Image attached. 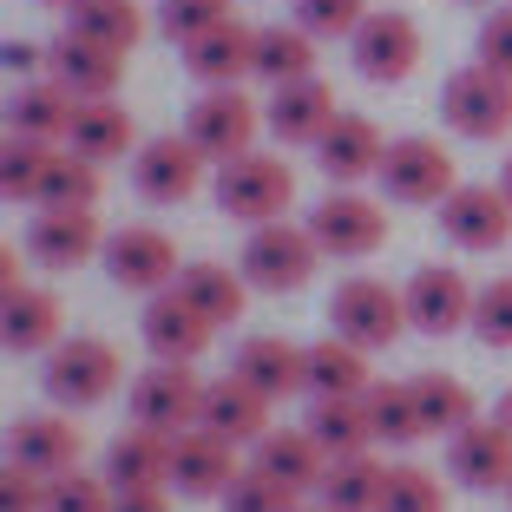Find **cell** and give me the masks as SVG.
I'll return each instance as SVG.
<instances>
[{
    "label": "cell",
    "instance_id": "cell-1",
    "mask_svg": "<svg viewBox=\"0 0 512 512\" xmlns=\"http://www.w3.org/2000/svg\"><path fill=\"white\" fill-rule=\"evenodd\" d=\"M316 263H322V243L309 237V224H289V217L256 224L250 237H243V256H237L243 283L263 289V296H296V289L316 276Z\"/></svg>",
    "mask_w": 512,
    "mask_h": 512
},
{
    "label": "cell",
    "instance_id": "cell-2",
    "mask_svg": "<svg viewBox=\"0 0 512 512\" xmlns=\"http://www.w3.org/2000/svg\"><path fill=\"white\" fill-rule=\"evenodd\" d=\"M119 348L106 342V335H66L53 355L40 362V388L53 407H99L119 394Z\"/></svg>",
    "mask_w": 512,
    "mask_h": 512
},
{
    "label": "cell",
    "instance_id": "cell-3",
    "mask_svg": "<svg viewBox=\"0 0 512 512\" xmlns=\"http://www.w3.org/2000/svg\"><path fill=\"white\" fill-rule=\"evenodd\" d=\"M289 204H296V171L276 151H243V158L217 165V211L230 224H276Z\"/></svg>",
    "mask_w": 512,
    "mask_h": 512
},
{
    "label": "cell",
    "instance_id": "cell-4",
    "mask_svg": "<svg viewBox=\"0 0 512 512\" xmlns=\"http://www.w3.org/2000/svg\"><path fill=\"white\" fill-rule=\"evenodd\" d=\"M329 335L368 348V355H375V348H394L407 335V296L388 289L381 276H348L329 296Z\"/></svg>",
    "mask_w": 512,
    "mask_h": 512
},
{
    "label": "cell",
    "instance_id": "cell-5",
    "mask_svg": "<svg viewBox=\"0 0 512 512\" xmlns=\"http://www.w3.org/2000/svg\"><path fill=\"white\" fill-rule=\"evenodd\" d=\"M256 132H263V106L243 86H204L191 99V112H184V138L211 165H230V158L256 151Z\"/></svg>",
    "mask_w": 512,
    "mask_h": 512
},
{
    "label": "cell",
    "instance_id": "cell-6",
    "mask_svg": "<svg viewBox=\"0 0 512 512\" xmlns=\"http://www.w3.org/2000/svg\"><path fill=\"white\" fill-rule=\"evenodd\" d=\"M375 184L388 191V204H447L453 191H460V171H453V151L440 145V138H388V158H381Z\"/></svg>",
    "mask_w": 512,
    "mask_h": 512
},
{
    "label": "cell",
    "instance_id": "cell-7",
    "mask_svg": "<svg viewBox=\"0 0 512 512\" xmlns=\"http://www.w3.org/2000/svg\"><path fill=\"white\" fill-rule=\"evenodd\" d=\"M204 388L211 381H197L191 362H151L145 375L125 388V407H132V427H151V434H191L204 421Z\"/></svg>",
    "mask_w": 512,
    "mask_h": 512
},
{
    "label": "cell",
    "instance_id": "cell-8",
    "mask_svg": "<svg viewBox=\"0 0 512 512\" xmlns=\"http://www.w3.org/2000/svg\"><path fill=\"white\" fill-rule=\"evenodd\" d=\"M440 119L460 138H506L512 132V79H499L493 66H460L440 86Z\"/></svg>",
    "mask_w": 512,
    "mask_h": 512
},
{
    "label": "cell",
    "instance_id": "cell-9",
    "mask_svg": "<svg viewBox=\"0 0 512 512\" xmlns=\"http://www.w3.org/2000/svg\"><path fill=\"white\" fill-rule=\"evenodd\" d=\"M348 60H355L362 79H375V86H401V79L421 66V27H414V14L375 7V14L355 27V40H348Z\"/></svg>",
    "mask_w": 512,
    "mask_h": 512
},
{
    "label": "cell",
    "instance_id": "cell-10",
    "mask_svg": "<svg viewBox=\"0 0 512 512\" xmlns=\"http://www.w3.org/2000/svg\"><path fill=\"white\" fill-rule=\"evenodd\" d=\"M106 276L119 289H132V296H158V289H171L178 283V243L165 237V230H151V224H125V230H112L106 237Z\"/></svg>",
    "mask_w": 512,
    "mask_h": 512
},
{
    "label": "cell",
    "instance_id": "cell-11",
    "mask_svg": "<svg viewBox=\"0 0 512 512\" xmlns=\"http://www.w3.org/2000/svg\"><path fill=\"white\" fill-rule=\"evenodd\" d=\"M309 237L322 243V256L355 263V256H375L381 243H388V211L362 191H329L316 211H309Z\"/></svg>",
    "mask_w": 512,
    "mask_h": 512
},
{
    "label": "cell",
    "instance_id": "cell-12",
    "mask_svg": "<svg viewBox=\"0 0 512 512\" xmlns=\"http://www.w3.org/2000/svg\"><path fill=\"white\" fill-rule=\"evenodd\" d=\"M407 329L414 335H453V329H473V296L480 289L467 276L453 270V263H421V270L407 276Z\"/></svg>",
    "mask_w": 512,
    "mask_h": 512
},
{
    "label": "cell",
    "instance_id": "cell-13",
    "mask_svg": "<svg viewBox=\"0 0 512 512\" xmlns=\"http://www.w3.org/2000/svg\"><path fill=\"white\" fill-rule=\"evenodd\" d=\"M204 165H211V158L184 132L145 138V145L132 151V191L145 197V204H184V197H197V184H204Z\"/></svg>",
    "mask_w": 512,
    "mask_h": 512
},
{
    "label": "cell",
    "instance_id": "cell-14",
    "mask_svg": "<svg viewBox=\"0 0 512 512\" xmlns=\"http://www.w3.org/2000/svg\"><path fill=\"white\" fill-rule=\"evenodd\" d=\"M447 473L453 486H467V493H506L512 486V427L499 421H473L447 440Z\"/></svg>",
    "mask_w": 512,
    "mask_h": 512
},
{
    "label": "cell",
    "instance_id": "cell-15",
    "mask_svg": "<svg viewBox=\"0 0 512 512\" xmlns=\"http://www.w3.org/2000/svg\"><path fill=\"white\" fill-rule=\"evenodd\" d=\"M381 158H388V138H381V125L362 119V112H342V119L316 138V165L335 191H355L362 178H375Z\"/></svg>",
    "mask_w": 512,
    "mask_h": 512
},
{
    "label": "cell",
    "instance_id": "cell-16",
    "mask_svg": "<svg viewBox=\"0 0 512 512\" xmlns=\"http://www.w3.org/2000/svg\"><path fill=\"white\" fill-rule=\"evenodd\" d=\"M440 230H447L453 250H499L512 243V204L499 184H460V191L440 204Z\"/></svg>",
    "mask_w": 512,
    "mask_h": 512
},
{
    "label": "cell",
    "instance_id": "cell-17",
    "mask_svg": "<svg viewBox=\"0 0 512 512\" xmlns=\"http://www.w3.org/2000/svg\"><path fill=\"white\" fill-rule=\"evenodd\" d=\"M138 335H145L151 362H197L204 348H211V322L197 316L191 302L178 296V283L158 289V296H145V316H138Z\"/></svg>",
    "mask_w": 512,
    "mask_h": 512
},
{
    "label": "cell",
    "instance_id": "cell-18",
    "mask_svg": "<svg viewBox=\"0 0 512 512\" xmlns=\"http://www.w3.org/2000/svg\"><path fill=\"white\" fill-rule=\"evenodd\" d=\"M106 237L112 230H99L92 211H33L27 256L40 263V270H79V263H92V256H106Z\"/></svg>",
    "mask_w": 512,
    "mask_h": 512
},
{
    "label": "cell",
    "instance_id": "cell-19",
    "mask_svg": "<svg viewBox=\"0 0 512 512\" xmlns=\"http://www.w3.org/2000/svg\"><path fill=\"white\" fill-rule=\"evenodd\" d=\"M335 119H342V106H335L329 79H289V86H270V106H263V125H270L283 145H309V151H316V138L329 132Z\"/></svg>",
    "mask_w": 512,
    "mask_h": 512
},
{
    "label": "cell",
    "instance_id": "cell-20",
    "mask_svg": "<svg viewBox=\"0 0 512 512\" xmlns=\"http://www.w3.org/2000/svg\"><path fill=\"white\" fill-rule=\"evenodd\" d=\"M237 473H243L237 467V447L217 440L211 427H191V434L171 440V486H178L184 499H224Z\"/></svg>",
    "mask_w": 512,
    "mask_h": 512
},
{
    "label": "cell",
    "instance_id": "cell-21",
    "mask_svg": "<svg viewBox=\"0 0 512 512\" xmlns=\"http://www.w3.org/2000/svg\"><path fill=\"white\" fill-rule=\"evenodd\" d=\"M46 79H60L79 106H86V99H112L119 79H125V53L92 46V40H79V33H60V40L46 46Z\"/></svg>",
    "mask_w": 512,
    "mask_h": 512
},
{
    "label": "cell",
    "instance_id": "cell-22",
    "mask_svg": "<svg viewBox=\"0 0 512 512\" xmlns=\"http://www.w3.org/2000/svg\"><path fill=\"white\" fill-rule=\"evenodd\" d=\"M250 467L263 473V480H276V486H289V493H316L322 486V473H329V453L316 447V434L309 427H270V434L250 447Z\"/></svg>",
    "mask_w": 512,
    "mask_h": 512
},
{
    "label": "cell",
    "instance_id": "cell-23",
    "mask_svg": "<svg viewBox=\"0 0 512 512\" xmlns=\"http://www.w3.org/2000/svg\"><path fill=\"white\" fill-rule=\"evenodd\" d=\"M230 375H243L256 394H270V401H289V394H309V348L283 342V335H250L230 355Z\"/></svg>",
    "mask_w": 512,
    "mask_h": 512
},
{
    "label": "cell",
    "instance_id": "cell-24",
    "mask_svg": "<svg viewBox=\"0 0 512 512\" xmlns=\"http://www.w3.org/2000/svg\"><path fill=\"white\" fill-rule=\"evenodd\" d=\"M79 427L66 421V414H20L14 427H7V460H20V467H33V473H73L79 467Z\"/></svg>",
    "mask_w": 512,
    "mask_h": 512
},
{
    "label": "cell",
    "instance_id": "cell-25",
    "mask_svg": "<svg viewBox=\"0 0 512 512\" xmlns=\"http://www.w3.org/2000/svg\"><path fill=\"white\" fill-rule=\"evenodd\" d=\"M217 440H230V447H256V440L270 434V394H256L243 375H224L204 388V421Z\"/></svg>",
    "mask_w": 512,
    "mask_h": 512
},
{
    "label": "cell",
    "instance_id": "cell-26",
    "mask_svg": "<svg viewBox=\"0 0 512 512\" xmlns=\"http://www.w3.org/2000/svg\"><path fill=\"white\" fill-rule=\"evenodd\" d=\"M184 66L204 86H237V79H256V27H243L237 14L224 27H211L204 40L184 46Z\"/></svg>",
    "mask_w": 512,
    "mask_h": 512
},
{
    "label": "cell",
    "instance_id": "cell-27",
    "mask_svg": "<svg viewBox=\"0 0 512 512\" xmlns=\"http://www.w3.org/2000/svg\"><path fill=\"white\" fill-rule=\"evenodd\" d=\"M73 112H79V99L60 86V79H20L14 99H7V132L46 138V145H66V132H73Z\"/></svg>",
    "mask_w": 512,
    "mask_h": 512
},
{
    "label": "cell",
    "instance_id": "cell-28",
    "mask_svg": "<svg viewBox=\"0 0 512 512\" xmlns=\"http://www.w3.org/2000/svg\"><path fill=\"white\" fill-rule=\"evenodd\" d=\"M0 342L14 355H53L66 342L60 335V296L53 289H14L0 296Z\"/></svg>",
    "mask_w": 512,
    "mask_h": 512
},
{
    "label": "cell",
    "instance_id": "cell-29",
    "mask_svg": "<svg viewBox=\"0 0 512 512\" xmlns=\"http://www.w3.org/2000/svg\"><path fill=\"white\" fill-rule=\"evenodd\" d=\"M106 480H112V493H132V486H171V434L119 427L112 447H106Z\"/></svg>",
    "mask_w": 512,
    "mask_h": 512
},
{
    "label": "cell",
    "instance_id": "cell-30",
    "mask_svg": "<svg viewBox=\"0 0 512 512\" xmlns=\"http://www.w3.org/2000/svg\"><path fill=\"white\" fill-rule=\"evenodd\" d=\"M66 151H79V158H92V165H112V158L138 151V125H132V112H125L119 99H86V106L73 112Z\"/></svg>",
    "mask_w": 512,
    "mask_h": 512
},
{
    "label": "cell",
    "instance_id": "cell-31",
    "mask_svg": "<svg viewBox=\"0 0 512 512\" xmlns=\"http://www.w3.org/2000/svg\"><path fill=\"white\" fill-rule=\"evenodd\" d=\"M178 296L191 302L211 329H230V322H243L250 283H243V270H230V263H184L178 270Z\"/></svg>",
    "mask_w": 512,
    "mask_h": 512
},
{
    "label": "cell",
    "instance_id": "cell-32",
    "mask_svg": "<svg viewBox=\"0 0 512 512\" xmlns=\"http://www.w3.org/2000/svg\"><path fill=\"white\" fill-rule=\"evenodd\" d=\"M368 388H375L368 348L342 342V335L309 342V401H355V394H368Z\"/></svg>",
    "mask_w": 512,
    "mask_h": 512
},
{
    "label": "cell",
    "instance_id": "cell-33",
    "mask_svg": "<svg viewBox=\"0 0 512 512\" xmlns=\"http://www.w3.org/2000/svg\"><path fill=\"white\" fill-rule=\"evenodd\" d=\"M381 486H388V467L375 453H348V460H329L316 486L322 512H381Z\"/></svg>",
    "mask_w": 512,
    "mask_h": 512
},
{
    "label": "cell",
    "instance_id": "cell-34",
    "mask_svg": "<svg viewBox=\"0 0 512 512\" xmlns=\"http://www.w3.org/2000/svg\"><path fill=\"white\" fill-rule=\"evenodd\" d=\"M66 33L92 46H112V53H132L145 40V14H138V0H73L66 7Z\"/></svg>",
    "mask_w": 512,
    "mask_h": 512
},
{
    "label": "cell",
    "instance_id": "cell-35",
    "mask_svg": "<svg viewBox=\"0 0 512 512\" xmlns=\"http://www.w3.org/2000/svg\"><path fill=\"white\" fill-rule=\"evenodd\" d=\"M256 79L289 86V79H316V33H302L296 20H276V27H256Z\"/></svg>",
    "mask_w": 512,
    "mask_h": 512
},
{
    "label": "cell",
    "instance_id": "cell-36",
    "mask_svg": "<svg viewBox=\"0 0 512 512\" xmlns=\"http://www.w3.org/2000/svg\"><path fill=\"white\" fill-rule=\"evenodd\" d=\"M414 388V407H421V427L427 434H460V427L480 421V401H473V388L460 375H414L407 381Z\"/></svg>",
    "mask_w": 512,
    "mask_h": 512
},
{
    "label": "cell",
    "instance_id": "cell-37",
    "mask_svg": "<svg viewBox=\"0 0 512 512\" xmlns=\"http://www.w3.org/2000/svg\"><path fill=\"white\" fill-rule=\"evenodd\" d=\"M309 434H316V447L329 453V460H348V453H368L375 447V427H368V401L355 394V401H309Z\"/></svg>",
    "mask_w": 512,
    "mask_h": 512
},
{
    "label": "cell",
    "instance_id": "cell-38",
    "mask_svg": "<svg viewBox=\"0 0 512 512\" xmlns=\"http://www.w3.org/2000/svg\"><path fill=\"white\" fill-rule=\"evenodd\" d=\"M99 204V165L79 158V151H53V165L40 178V197H33V211H92Z\"/></svg>",
    "mask_w": 512,
    "mask_h": 512
},
{
    "label": "cell",
    "instance_id": "cell-39",
    "mask_svg": "<svg viewBox=\"0 0 512 512\" xmlns=\"http://www.w3.org/2000/svg\"><path fill=\"white\" fill-rule=\"evenodd\" d=\"M362 401H368V427H375V447H414V440H427L421 407H414V388H407V381H375Z\"/></svg>",
    "mask_w": 512,
    "mask_h": 512
},
{
    "label": "cell",
    "instance_id": "cell-40",
    "mask_svg": "<svg viewBox=\"0 0 512 512\" xmlns=\"http://www.w3.org/2000/svg\"><path fill=\"white\" fill-rule=\"evenodd\" d=\"M53 151L60 145H46V138L7 132V151H0V191H7V204H33L40 197V178L53 165Z\"/></svg>",
    "mask_w": 512,
    "mask_h": 512
},
{
    "label": "cell",
    "instance_id": "cell-41",
    "mask_svg": "<svg viewBox=\"0 0 512 512\" xmlns=\"http://www.w3.org/2000/svg\"><path fill=\"white\" fill-rule=\"evenodd\" d=\"M381 512H447V486H440V473H427V467H414V460H401V467H388Z\"/></svg>",
    "mask_w": 512,
    "mask_h": 512
},
{
    "label": "cell",
    "instance_id": "cell-42",
    "mask_svg": "<svg viewBox=\"0 0 512 512\" xmlns=\"http://www.w3.org/2000/svg\"><path fill=\"white\" fill-rule=\"evenodd\" d=\"M112 499H119L112 480L106 473H86V467L46 480V512H112Z\"/></svg>",
    "mask_w": 512,
    "mask_h": 512
},
{
    "label": "cell",
    "instance_id": "cell-43",
    "mask_svg": "<svg viewBox=\"0 0 512 512\" xmlns=\"http://www.w3.org/2000/svg\"><path fill=\"white\" fill-rule=\"evenodd\" d=\"M375 14L368 0H296V27L316 40H355V27Z\"/></svg>",
    "mask_w": 512,
    "mask_h": 512
},
{
    "label": "cell",
    "instance_id": "cell-44",
    "mask_svg": "<svg viewBox=\"0 0 512 512\" xmlns=\"http://www.w3.org/2000/svg\"><path fill=\"white\" fill-rule=\"evenodd\" d=\"M473 335L486 348H512V276H493L473 296Z\"/></svg>",
    "mask_w": 512,
    "mask_h": 512
},
{
    "label": "cell",
    "instance_id": "cell-45",
    "mask_svg": "<svg viewBox=\"0 0 512 512\" xmlns=\"http://www.w3.org/2000/svg\"><path fill=\"white\" fill-rule=\"evenodd\" d=\"M224 20H230V0H165L158 27H165V40L191 46V40H204L211 27H224Z\"/></svg>",
    "mask_w": 512,
    "mask_h": 512
},
{
    "label": "cell",
    "instance_id": "cell-46",
    "mask_svg": "<svg viewBox=\"0 0 512 512\" xmlns=\"http://www.w3.org/2000/svg\"><path fill=\"white\" fill-rule=\"evenodd\" d=\"M224 512H296V493L276 486V480H263L256 467H243L237 480H230V493H224Z\"/></svg>",
    "mask_w": 512,
    "mask_h": 512
},
{
    "label": "cell",
    "instance_id": "cell-47",
    "mask_svg": "<svg viewBox=\"0 0 512 512\" xmlns=\"http://www.w3.org/2000/svg\"><path fill=\"white\" fill-rule=\"evenodd\" d=\"M0 512H46V473L7 460V473H0Z\"/></svg>",
    "mask_w": 512,
    "mask_h": 512
},
{
    "label": "cell",
    "instance_id": "cell-48",
    "mask_svg": "<svg viewBox=\"0 0 512 512\" xmlns=\"http://www.w3.org/2000/svg\"><path fill=\"white\" fill-rule=\"evenodd\" d=\"M473 53H480V66H493L499 79H512V7H493V14H486Z\"/></svg>",
    "mask_w": 512,
    "mask_h": 512
},
{
    "label": "cell",
    "instance_id": "cell-49",
    "mask_svg": "<svg viewBox=\"0 0 512 512\" xmlns=\"http://www.w3.org/2000/svg\"><path fill=\"white\" fill-rule=\"evenodd\" d=\"M7 73H14V79H46V46L7 40Z\"/></svg>",
    "mask_w": 512,
    "mask_h": 512
},
{
    "label": "cell",
    "instance_id": "cell-50",
    "mask_svg": "<svg viewBox=\"0 0 512 512\" xmlns=\"http://www.w3.org/2000/svg\"><path fill=\"white\" fill-rule=\"evenodd\" d=\"M112 512H171V486H132L112 499Z\"/></svg>",
    "mask_w": 512,
    "mask_h": 512
},
{
    "label": "cell",
    "instance_id": "cell-51",
    "mask_svg": "<svg viewBox=\"0 0 512 512\" xmlns=\"http://www.w3.org/2000/svg\"><path fill=\"white\" fill-rule=\"evenodd\" d=\"M493 414H499V421H506V427H512V388H506V394H499V407H493Z\"/></svg>",
    "mask_w": 512,
    "mask_h": 512
},
{
    "label": "cell",
    "instance_id": "cell-52",
    "mask_svg": "<svg viewBox=\"0 0 512 512\" xmlns=\"http://www.w3.org/2000/svg\"><path fill=\"white\" fill-rule=\"evenodd\" d=\"M499 191H506V204H512V158L499 165Z\"/></svg>",
    "mask_w": 512,
    "mask_h": 512
},
{
    "label": "cell",
    "instance_id": "cell-53",
    "mask_svg": "<svg viewBox=\"0 0 512 512\" xmlns=\"http://www.w3.org/2000/svg\"><path fill=\"white\" fill-rule=\"evenodd\" d=\"M460 7H493V0H460Z\"/></svg>",
    "mask_w": 512,
    "mask_h": 512
},
{
    "label": "cell",
    "instance_id": "cell-54",
    "mask_svg": "<svg viewBox=\"0 0 512 512\" xmlns=\"http://www.w3.org/2000/svg\"><path fill=\"white\" fill-rule=\"evenodd\" d=\"M40 7H73V0H40Z\"/></svg>",
    "mask_w": 512,
    "mask_h": 512
},
{
    "label": "cell",
    "instance_id": "cell-55",
    "mask_svg": "<svg viewBox=\"0 0 512 512\" xmlns=\"http://www.w3.org/2000/svg\"><path fill=\"white\" fill-rule=\"evenodd\" d=\"M296 512H322V506H296Z\"/></svg>",
    "mask_w": 512,
    "mask_h": 512
},
{
    "label": "cell",
    "instance_id": "cell-56",
    "mask_svg": "<svg viewBox=\"0 0 512 512\" xmlns=\"http://www.w3.org/2000/svg\"><path fill=\"white\" fill-rule=\"evenodd\" d=\"M506 506H512V486H506Z\"/></svg>",
    "mask_w": 512,
    "mask_h": 512
}]
</instances>
